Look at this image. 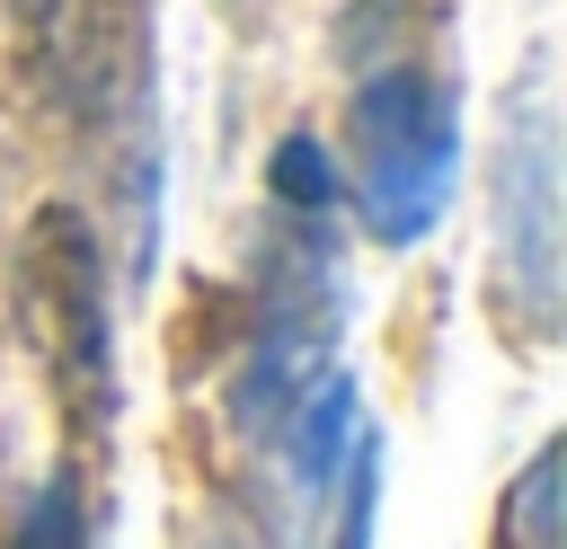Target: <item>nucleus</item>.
Listing matches in <instances>:
<instances>
[{
  "instance_id": "nucleus-1",
  "label": "nucleus",
  "mask_w": 567,
  "mask_h": 549,
  "mask_svg": "<svg viewBox=\"0 0 567 549\" xmlns=\"http://www.w3.org/2000/svg\"><path fill=\"white\" fill-rule=\"evenodd\" d=\"M461 186V97L425 53L372 62L346 97V186L381 248H416Z\"/></svg>"
},
{
  "instance_id": "nucleus-2",
  "label": "nucleus",
  "mask_w": 567,
  "mask_h": 549,
  "mask_svg": "<svg viewBox=\"0 0 567 549\" xmlns=\"http://www.w3.org/2000/svg\"><path fill=\"white\" fill-rule=\"evenodd\" d=\"M9 53L62 133H115L151 89V0H9Z\"/></svg>"
},
{
  "instance_id": "nucleus-3",
  "label": "nucleus",
  "mask_w": 567,
  "mask_h": 549,
  "mask_svg": "<svg viewBox=\"0 0 567 549\" xmlns=\"http://www.w3.org/2000/svg\"><path fill=\"white\" fill-rule=\"evenodd\" d=\"M18 301H27V328L44 345V372H53V398H62L71 434L106 443V425H115V319H106L97 239H89V221L71 204H44L27 221Z\"/></svg>"
},
{
  "instance_id": "nucleus-4",
  "label": "nucleus",
  "mask_w": 567,
  "mask_h": 549,
  "mask_svg": "<svg viewBox=\"0 0 567 549\" xmlns=\"http://www.w3.org/2000/svg\"><path fill=\"white\" fill-rule=\"evenodd\" d=\"M496 310L532 345L558 328V115L540 62L523 71L496 142Z\"/></svg>"
},
{
  "instance_id": "nucleus-5",
  "label": "nucleus",
  "mask_w": 567,
  "mask_h": 549,
  "mask_svg": "<svg viewBox=\"0 0 567 549\" xmlns=\"http://www.w3.org/2000/svg\"><path fill=\"white\" fill-rule=\"evenodd\" d=\"M558 478H567V452H558V443H540V452L523 460V478L505 487V514H496V540H487V549H567Z\"/></svg>"
},
{
  "instance_id": "nucleus-6",
  "label": "nucleus",
  "mask_w": 567,
  "mask_h": 549,
  "mask_svg": "<svg viewBox=\"0 0 567 549\" xmlns=\"http://www.w3.org/2000/svg\"><path fill=\"white\" fill-rule=\"evenodd\" d=\"M9 549H89V505H80V469H53L35 496H27V514H18V531H9Z\"/></svg>"
},
{
  "instance_id": "nucleus-7",
  "label": "nucleus",
  "mask_w": 567,
  "mask_h": 549,
  "mask_svg": "<svg viewBox=\"0 0 567 549\" xmlns=\"http://www.w3.org/2000/svg\"><path fill=\"white\" fill-rule=\"evenodd\" d=\"M195 549H248V540H239V531H213V540H195Z\"/></svg>"
}]
</instances>
